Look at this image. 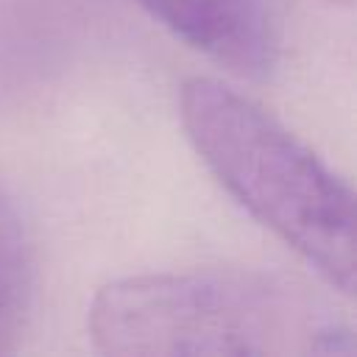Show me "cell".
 <instances>
[{
	"instance_id": "cell-1",
	"label": "cell",
	"mask_w": 357,
	"mask_h": 357,
	"mask_svg": "<svg viewBox=\"0 0 357 357\" xmlns=\"http://www.w3.org/2000/svg\"><path fill=\"white\" fill-rule=\"evenodd\" d=\"M89 337L128 357L354 354V329L307 284L262 271L142 273L103 284Z\"/></svg>"
},
{
	"instance_id": "cell-2",
	"label": "cell",
	"mask_w": 357,
	"mask_h": 357,
	"mask_svg": "<svg viewBox=\"0 0 357 357\" xmlns=\"http://www.w3.org/2000/svg\"><path fill=\"white\" fill-rule=\"evenodd\" d=\"M178 117L201 162L335 290L354 293V195L296 134L215 78L181 86Z\"/></svg>"
},
{
	"instance_id": "cell-3",
	"label": "cell",
	"mask_w": 357,
	"mask_h": 357,
	"mask_svg": "<svg viewBox=\"0 0 357 357\" xmlns=\"http://www.w3.org/2000/svg\"><path fill=\"white\" fill-rule=\"evenodd\" d=\"M198 53L243 78H262L276 39L262 0H134Z\"/></svg>"
},
{
	"instance_id": "cell-4",
	"label": "cell",
	"mask_w": 357,
	"mask_h": 357,
	"mask_svg": "<svg viewBox=\"0 0 357 357\" xmlns=\"http://www.w3.org/2000/svg\"><path fill=\"white\" fill-rule=\"evenodd\" d=\"M33 290V262L20 212L0 181V351L22 332Z\"/></svg>"
},
{
	"instance_id": "cell-5",
	"label": "cell",
	"mask_w": 357,
	"mask_h": 357,
	"mask_svg": "<svg viewBox=\"0 0 357 357\" xmlns=\"http://www.w3.org/2000/svg\"><path fill=\"white\" fill-rule=\"evenodd\" d=\"M326 3H340V6H349L351 0H326Z\"/></svg>"
}]
</instances>
